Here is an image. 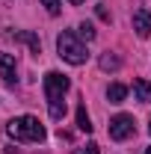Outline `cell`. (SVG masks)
Wrapping results in <instances>:
<instances>
[{
  "label": "cell",
  "mask_w": 151,
  "mask_h": 154,
  "mask_svg": "<svg viewBox=\"0 0 151 154\" xmlns=\"http://www.w3.org/2000/svg\"><path fill=\"white\" fill-rule=\"evenodd\" d=\"M133 131H136V122H133V116L128 113H119L116 119H110V136L113 139H128V136H133Z\"/></svg>",
  "instance_id": "4"
},
{
  "label": "cell",
  "mask_w": 151,
  "mask_h": 154,
  "mask_svg": "<svg viewBox=\"0 0 151 154\" xmlns=\"http://www.w3.org/2000/svg\"><path fill=\"white\" fill-rule=\"evenodd\" d=\"M77 128H80L83 134H89V131H92V122H89V113H86V107H83V104L77 107Z\"/></svg>",
  "instance_id": "9"
},
{
  "label": "cell",
  "mask_w": 151,
  "mask_h": 154,
  "mask_svg": "<svg viewBox=\"0 0 151 154\" xmlns=\"http://www.w3.org/2000/svg\"><path fill=\"white\" fill-rule=\"evenodd\" d=\"M0 77H3V83H15L18 80V65H15V57L12 54H0Z\"/></svg>",
  "instance_id": "5"
},
{
  "label": "cell",
  "mask_w": 151,
  "mask_h": 154,
  "mask_svg": "<svg viewBox=\"0 0 151 154\" xmlns=\"http://www.w3.org/2000/svg\"><path fill=\"white\" fill-rule=\"evenodd\" d=\"M6 131H9L12 139H21V142H42V139H45V128H42V122L33 119V116L12 119Z\"/></svg>",
  "instance_id": "2"
},
{
  "label": "cell",
  "mask_w": 151,
  "mask_h": 154,
  "mask_svg": "<svg viewBox=\"0 0 151 154\" xmlns=\"http://www.w3.org/2000/svg\"><path fill=\"white\" fill-rule=\"evenodd\" d=\"M42 3H45V9L51 15H59V0H42Z\"/></svg>",
  "instance_id": "13"
},
{
  "label": "cell",
  "mask_w": 151,
  "mask_h": 154,
  "mask_svg": "<svg viewBox=\"0 0 151 154\" xmlns=\"http://www.w3.org/2000/svg\"><path fill=\"white\" fill-rule=\"evenodd\" d=\"M133 95H136V101H151V80H145V77L133 80Z\"/></svg>",
  "instance_id": "7"
},
{
  "label": "cell",
  "mask_w": 151,
  "mask_h": 154,
  "mask_svg": "<svg viewBox=\"0 0 151 154\" xmlns=\"http://www.w3.org/2000/svg\"><path fill=\"white\" fill-rule=\"evenodd\" d=\"M15 38H18V42H27V45H30V51H33L36 57H39V54H42V42H39V38L33 36V33H18V36H15Z\"/></svg>",
  "instance_id": "10"
},
{
  "label": "cell",
  "mask_w": 151,
  "mask_h": 154,
  "mask_svg": "<svg viewBox=\"0 0 151 154\" xmlns=\"http://www.w3.org/2000/svg\"><path fill=\"white\" fill-rule=\"evenodd\" d=\"M128 95V86H122V83H113L110 89H107V98H110V104H122Z\"/></svg>",
  "instance_id": "8"
},
{
  "label": "cell",
  "mask_w": 151,
  "mask_h": 154,
  "mask_svg": "<svg viewBox=\"0 0 151 154\" xmlns=\"http://www.w3.org/2000/svg\"><path fill=\"white\" fill-rule=\"evenodd\" d=\"M71 3H86V0H71Z\"/></svg>",
  "instance_id": "16"
},
{
  "label": "cell",
  "mask_w": 151,
  "mask_h": 154,
  "mask_svg": "<svg viewBox=\"0 0 151 154\" xmlns=\"http://www.w3.org/2000/svg\"><path fill=\"white\" fill-rule=\"evenodd\" d=\"M133 30H136L139 38H148L151 36V12H148V9L133 12Z\"/></svg>",
  "instance_id": "6"
},
{
  "label": "cell",
  "mask_w": 151,
  "mask_h": 154,
  "mask_svg": "<svg viewBox=\"0 0 151 154\" xmlns=\"http://www.w3.org/2000/svg\"><path fill=\"white\" fill-rule=\"evenodd\" d=\"M80 154H101V151H98V145H95V142H89V145H86Z\"/></svg>",
  "instance_id": "14"
},
{
  "label": "cell",
  "mask_w": 151,
  "mask_h": 154,
  "mask_svg": "<svg viewBox=\"0 0 151 154\" xmlns=\"http://www.w3.org/2000/svg\"><path fill=\"white\" fill-rule=\"evenodd\" d=\"M101 68H104V71H110V68H119V59L110 57V54H107V57H101Z\"/></svg>",
  "instance_id": "12"
},
{
  "label": "cell",
  "mask_w": 151,
  "mask_h": 154,
  "mask_svg": "<svg viewBox=\"0 0 151 154\" xmlns=\"http://www.w3.org/2000/svg\"><path fill=\"white\" fill-rule=\"evenodd\" d=\"M57 51H59V57L65 59V62H71V65H83L86 62V45H80V38L74 36V33H62V36L57 38Z\"/></svg>",
  "instance_id": "3"
},
{
  "label": "cell",
  "mask_w": 151,
  "mask_h": 154,
  "mask_svg": "<svg viewBox=\"0 0 151 154\" xmlns=\"http://www.w3.org/2000/svg\"><path fill=\"white\" fill-rule=\"evenodd\" d=\"M98 18H104V21H110V12L104 9V6H98Z\"/></svg>",
  "instance_id": "15"
},
{
  "label": "cell",
  "mask_w": 151,
  "mask_h": 154,
  "mask_svg": "<svg viewBox=\"0 0 151 154\" xmlns=\"http://www.w3.org/2000/svg\"><path fill=\"white\" fill-rule=\"evenodd\" d=\"M68 77L59 74V71H48L45 74V95H48V107H51V119L54 122H62L65 119V101L62 95L68 92Z\"/></svg>",
  "instance_id": "1"
},
{
  "label": "cell",
  "mask_w": 151,
  "mask_h": 154,
  "mask_svg": "<svg viewBox=\"0 0 151 154\" xmlns=\"http://www.w3.org/2000/svg\"><path fill=\"white\" fill-rule=\"evenodd\" d=\"M148 131H151V125H148Z\"/></svg>",
  "instance_id": "18"
},
{
  "label": "cell",
  "mask_w": 151,
  "mask_h": 154,
  "mask_svg": "<svg viewBox=\"0 0 151 154\" xmlns=\"http://www.w3.org/2000/svg\"><path fill=\"white\" fill-rule=\"evenodd\" d=\"M77 33H80V38H86V42H92V38H95V27L89 24V21H83V24L77 27Z\"/></svg>",
  "instance_id": "11"
},
{
  "label": "cell",
  "mask_w": 151,
  "mask_h": 154,
  "mask_svg": "<svg viewBox=\"0 0 151 154\" xmlns=\"http://www.w3.org/2000/svg\"><path fill=\"white\" fill-rule=\"evenodd\" d=\"M145 154H151V148H145Z\"/></svg>",
  "instance_id": "17"
}]
</instances>
